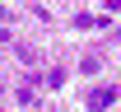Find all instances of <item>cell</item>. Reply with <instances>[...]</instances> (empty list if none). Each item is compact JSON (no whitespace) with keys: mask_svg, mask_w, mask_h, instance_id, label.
I'll return each instance as SVG.
<instances>
[{"mask_svg":"<svg viewBox=\"0 0 121 112\" xmlns=\"http://www.w3.org/2000/svg\"><path fill=\"white\" fill-rule=\"evenodd\" d=\"M112 103H117V89H112V84H98L84 108H89V112H103V108H112Z\"/></svg>","mask_w":121,"mask_h":112,"instance_id":"obj_1","label":"cell"},{"mask_svg":"<svg viewBox=\"0 0 121 112\" xmlns=\"http://www.w3.org/2000/svg\"><path fill=\"white\" fill-rule=\"evenodd\" d=\"M75 28H107V19H103V14H79Z\"/></svg>","mask_w":121,"mask_h":112,"instance_id":"obj_2","label":"cell"},{"mask_svg":"<svg viewBox=\"0 0 121 112\" xmlns=\"http://www.w3.org/2000/svg\"><path fill=\"white\" fill-rule=\"evenodd\" d=\"M14 103H19V108H33V89H28V84H19V89H14Z\"/></svg>","mask_w":121,"mask_h":112,"instance_id":"obj_3","label":"cell"},{"mask_svg":"<svg viewBox=\"0 0 121 112\" xmlns=\"http://www.w3.org/2000/svg\"><path fill=\"white\" fill-rule=\"evenodd\" d=\"M0 23H5V5H0Z\"/></svg>","mask_w":121,"mask_h":112,"instance_id":"obj_4","label":"cell"}]
</instances>
